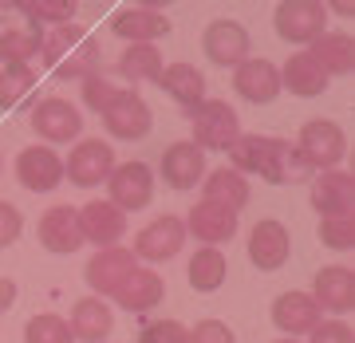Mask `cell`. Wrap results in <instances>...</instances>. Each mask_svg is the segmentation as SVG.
<instances>
[{"instance_id": "1", "label": "cell", "mask_w": 355, "mask_h": 343, "mask_svg": "<svg viewBox=\"0 0 355 343\" xmlns=\"http://www.w3.org/2000/svg\"><path fill=\"white\" fill-rule=\"evenodd\" d=\"M40 51H44L48 64H55V76L60 79H87V76H95V64H99L95 39L76 24L51 28V36H44Z\"/></svg>"}, {"instance_id": "2", "label": "cell", "mask_w": 355, "mask_h": 343, "mask_svg": "<svg viewBox=\"0 0 355 343\" xmlns=\"http://www.w3.org/2000/svg\"><path fill=\"white\" fill-rule=\"evenodd\" d=\"M186 114H190V127H193L190 142L202 154L205 150H229L233 142L241 139V118H237V111L225 99H205Z\"/></svg>"}, {"instance_id": "3", "label": "cell", "mask_w": 355, "mask_h": 343, "mask_svg": "<svg viewBox=\"0 0 355 343\" xmlns=\"http://www.w3.org/2000/svg\"><path fill=\"white\" fill-rule=\"evenodd\" d=\"M292 146L312 166V174H324V170H340L343 154H347V134L331 118H312V123L300 127V134H296Z\"/></svg>"}, {"instance_id": "4", "label": "cell", "mask_w": 355, "mask_h": 343, "mask_svg": "<svg viewBox=\"0 0 355 343\" xmlns=\"http://www.w3.org/2000/svg\"><path fill=\"white\" fill-rule=\"evenodd\" d=\"M272 28H277V36L284 44L308 48L312 39L328 32V4H320V0H284L272 12Z\"/></svg>"}, {"instance_id": "5", "label": "cell", "mask_w": 355, "mask_h": 343, "mask_svg": "<svg viewBox=\"0 0 355 343\" xmlns=\"http://www.w3.org/2000/svg\"><path fill=\"white\" fill-rule=\"evenodd\" d=\"M114 166L119 162H114L111 142L79 139L76 150L67 154V162H64V178L71 182V186H79V190H95V186H107Z\"/></svg>"}, {"instance_id": "6", "label": "cell", "mask_w": 355, "mask_h": 343, "mask_svg": "<svg viewBox=\"0 0 355 343\" xmlns=\"http://www.w3.org/2000/svg\"><path fill=\"white\" fill-rule=\"evenodd\" d=\"M107 202L119 213H139L154 202V170L146 162H123L107 178Z\"/></svg>"}, {"instance_id": "7", "label": "cell", "mask_w": 355, "mask_h": 343, "mask_svg": "<svg viewBox=\"0 0 355 343\" xmlns=\"http://www.w3.org/2000/svg\"><path fill=\"white\" fill-rule=\"evenodd\" d=\"M257 178L272 182V186H296V182H312V166L300 158V150L288 139H268L261 142V158H257Z\"/></svg>"}, {"instance_id": "8", "label": "cell", "mask_w": 355, "mask_h": 343, "mask_svg": "<svg viewBox=\"0 0 355 343\" xmlns=\"http://www.w3.org/2000/svg\"><path fill=\"white\" fill-rule=\"evenodd\" d=\"M99 118H103V127H107V134L119 139V142H139V139H146L150 127H154V114H150V107H146V99H142L139 91H119L114 103L99 114Z\"/></svg>"}, {"instance_id": "9", "label": "cell", "mask_w": 355, "mask_h": 343, "mask_svg": "<svg viewBox=\"0 0 355 343\" xmlns=\"http://www.w3.org/2000/svg\"><path fill=\"white\" fill-rule=\"evenodd\" d=\"M182 245H186V225H182V217L162 213V217H154L150 225H142L139 233H135L130 253H135V261L158 265V261H170V256L182 253Z\"/></svg>"}, {"instance_id": "10", "label": "cell", "mask_w": 355, "mask_h": 343, "mask_svg": "<svg viewBox=\"0 0 355 343\" xmlns=\"http://www.w3.org/2000/svg\"><path fill=\"white\" fill-rule=\"evenodd\" d=\"M32 130H36L44 146H60V142H76L83 134V118H79V107L76 103L60 99H40L36 111H32Z\"/></svg>"}, {"instance_id": "11", "label": "cell", "mask_w": 355, "mask_h": 343, "mask_svg": "<svg viewBox=\"0 0 355 343\" xmlns=\"http://www.w3.org/2000/svg\"><path fill=\"white\" fill-rule=\"evenodd\" d=\"M182 225H186V237L202 245V249H217V245H225L237 237V225H241V217L225 209V205H214V202H198L190 213L182 217Z\"/></svg>"}, {"instance_id": "12", "label": "cell", "mask_w": 355, "mask_h": 343, "mask_svg": "<svg viewBox=\"0 0 355 343\" xmlns=\"http://www.w3.org/2000/svg\"><path fill=\"white\" fill-rule=\"evenodd\" d=\"M249 48H253V39H249L245 24L229 20V16L225 20H209L202 32V51L217 67H241L249 60Z\"/></svg>"}, {"instance_id": "13", "label": "cell", "mask_w": 355, "mask_h": 343, "mask_svg": "<svg viewBox=\"0 0 355 343\" xmlns=\"http://www.w3.org/2000/svg\"><path fill=\"white\" fill-rule=\"evenodd\" d=\"M16 182L32 193H51L64 182V158L44 142H32L16 154Z\"/></svg>"}, {"instance_id": "14", "label": "cell", "mask_w": 355, "mask_h": 343, "mask_svg": "<svg viewBox=\"0 0 355 343\" xmlns=\"http://www.w3.org/2000/svg\"><path fill=\"white\" fill-rule=\"evenodd\" d=\"M139 268V261H135V253L130 249H123V245H111V249H99V253L87 261V268H83V280H87L91 296H114L119 292V284L130 276Z\"/></svg>"}, {"instance_id": "15", "label": "cell", "mask_w": 355, "mask_h": 343, "mask_svg": "<svg viewBox=\"0 0 355 343\" xmlns=\"http://www.w3.org/2000/svg\"><path fill=\"white\" fill-rule=\"evenodd\" d=\"M76 221H79V237L95 249H111L127 237V213H119L107 197H95L83 209H76Z\"/></svg>"}, {"instance_id": "16", "label": "cell", "mask_w": 355, "mask_h": 343, "mask_svg": "<svg viewBox=\"0 0 355 343\" xmlns=\"http://www.w3.org/2000/svg\"><path fill=\"white\" fill-rule=\"evenodd\" d=\"M312 300H316L320 312H331V316H347L355 308V272L347 265H324L312 276Z\"/></svg>"}, {"instance_id": "17", "label": "cell", "mask_w": 355, "mask_h": 343, "mask_svg": "<svg viewBox=\"0 0 355 343\" xmlns=\"http://www.w3.org/2000/svg\"><path fill=\"white\" fill-rule=\"evenodd\" d=\"M292 256V237L288 229L280 225L277 217H261L249 233V261H253L261 272H277V268L288 265Z\"/></svg>"}, {"instance_id": "18", "label": "cell", "mask_w": 355, "mask_h": 343, "mask_svg": "<svg viewBox=\"0 0 355 343\" xmlns=\"http://www.w3.org/2000/svg\"><path fill=\"white\" fill-rule=\"evenodd\" d=\"M312 209L320 221L328 217H355V178L343 170H324L312 178Z\"/></svg>"}, {"instance_id": "19", "label": "cell", "mask_w": 355, "mask_h": 343, "mask_svg": "<svg viewBox=\"0 0 355 343\" xmlns=\"http://www.w3.org/2000/svg\"><path fill=\"white\" fill-rule=\"evenodd\" d=\"M233 87L245 103L253 107H265L280 95V67L265 55H249L241 67H233Z\"/></svg>"}, {"instance_id": "20", "label": "cell", "mask_w": 355, "mask_h": 343, "mask_svg": "<svg viewBox=\"0 0 355 343\" xmlns=\"http://www.w3.org/2000/svg\"><path fill=\"white\" fill-rule=\"evenodd\" d=\"M158 170H162V182L170 190H193L205 178V154L193 142H170Z\"/></svg>"}, {"instance_id": "21", "label": "cell", "mask_w": 355, "mask_h": 343, "mask_svg": "<svg viewBox=\"0 0 355 343\" xmlns=\"http://www.w3.org/2000/svg\"><path fill=\"white\" fill-rule=\"evenodd\" d=\"M40 245L55 256H71L83 249V237H79V221L71 205H51L48 213L40 217Z\"/></svg>"}, {"instance_id": "22", "label": "cell", "mask_w": 355, "mask_h": 343, "mask_svg": "<svg viewBox=\"0 0 355 343\" xmlns=\"http://www.w3.org/2000/svg\"><path fill=\"white\" fill-rule=\"evenodd\" d=\"M272 324H277L288 340H296V335H308V331L320 324V308L316 300L308 292H280L277 300H272Z\"/></svg>"}, {"instance_id": "23", "label": "cell", "mask_w": 355, "mask_h": 343, "mask_svg": "<svg viewBox=\"0 0 355 343\" xmlns=\"http://www.w3.org/2000/svg\"><path fill=\"white\" fill-rule=\"evenodd\" d=\"M111 32L127 44H154L170 32V20L162 12H154L146 4H135V8H119L111 20Z\"/></svg>"}, {"instance_id": "24", "label": "cell", "mask_w": 355, "mask_h": 343, "mask_svg": "<svg viewBox=\"0 0 355 343\" xmlns=\"http://www.w3.org/2000/svg\"><path fill=\"white\" fill-rule=\"evenodd\" d=\"M119 308H127V312H150L166 300V280L154 272V268H135L123 284H119V292L111 296Z\"/></svg>"}, {"instance_id": "25", "label": "cell", "mask_w": 355, "mask_h": 343, "mask_svg": "<svg viewBox=\"0 0 355 343\" xmlns=\"http://www.w3.org/2000/svg\"><path fill=\"white\" fill-rule=\"evenodd\" d=\"M308 55L316 60V67L324 76H352L355 71V39L347 32H324L320 39L308 44Z\"/></svg>"}, {"instance_id": "26", "label": "cell", "mask_w": 355, "mask_h": 343, "mask_svg": "<svg viewBox=\"0 0 355 343\" xmlns=\"http://www.w3.org/2000/svg\"><path fill=\"white\" fill-rule=\"evenodd\" d=\"M328 83H331V79L320 71L316 60H312L308 51L288 55V64L280 67V91H292L296 99H316V95L328 91Z\"/></svg>"}, {"instance_id": "27", "label": "cell", "mask_w": 355, "mask_h": 343, "mask_svg": "<svg viewBox=\"0 0 355 343\" xmlns=\"http://www.w3.org/2000/svg\"><path fill=\"white\" fill-rule=\"evenodd\" d=\"M67 328H71L76 343H103L114 331V312L107 308V300L87 296V300H79V304L71 308V324H67Z\"/></svg>"}, {"instance_id": "28", "label": "cell", "mask_w": 355, "mask_h": 343, "mask_svg": "<svg viewBox=\"0 0 355 343\" xmlns=\"http://www.w3.org/2000/svg\"><path fill=\"white\" fill-rule=\"evenodd\" d=\"M202 202L225 205L233 213H241L245 205H249V182H245V174H237V170L217 166V170H209L205 182H202Z\"/></svg>"}, {"instance_id": "29", "label": "cell", "mask_w": 355, "mask_h": 343, "mask_svg": "<svg viewBox=\"0 0 355 343\" xmlns=\"http://www.w3.org/2000/svg\"><path fill=\"white\" fill-rule=\"evenodd\" d=\"M158 87H162L174 103H182L186 111H193L198 103L209 99V95H205V76L193 64H170V67H162Z\"/></svg>"}, {"instance_id": "30", "label": "cell", "mask_w": 355, "mask_h": 343, "mask_svg": "<svg viewBox=\"0 0 355 343\" xmlns=\"http://www.w3.org/2000/svg\"><path fill=\"white\" fill-rule=\"evenodd\" d=\"M229 276V261L221 249H198L190 256V268H186V280H190L193 292H217Z\"/></svg>"}, {"instance_id": "31", "label": "cell", "mask_w": 355, "mask_h": 343, "mask_svg": "<svg viewBox=\"0 0 355 343\" xmlns=\"http://www.w3.org/2000/svg\"><path fill=\"white\" fill-rule=\"evenodd\" d=\"M119 76L130 79V83H158V76H162V51L154 44H130L119 55Z\"/></svg>"}, {"instance_id": "32", "label": "cell", "mask_w": 355, "mask_h": 343, "mask_svg": "<svg viewBox=\"0 0 355 343\" xmlns=\"http://www.w3.org/2000/svg\"><path fill=\"white\" fill-rule=\"evenodd\" d=\"M40 44H44L40 28H8L0 36V67H32Z\"/></svg>"}, {"instance_id": "33", "label": "cell", "mask_w": 355, "mask_h": 343, "mask_svg": "<svg viewBox=\"0 0 355 343\" xmlns=\"http://www.w3.org/2000/svg\"><path fill=\"white\" fill-rule=\"evenodd\" d=\"M36 95V71L32 67H0V111H16Z\"/></svg>"}, {"instance_id": "34", "label": "cell", "mask_w": 355, "mask_h": 343, "mask_svg": "<svg viewBox=\"0 0 355 343\" xmlns=\"http://www.w3.org/2000/svg\"><path fill=\"white\" fill-rule=\"evenodd\" d=\"M24 343H76V335H71L64 316L40 312V316H32L24 324Z\"/></svg>"}, {"instance_id": "35", "label": "cell", "mask_w": 355, "mask_h": 343, "mask_svg": "<svg viewBox=\"0 0 355 343\" xmlns=\"http://www.w3.org/2000/svg\"><path fill=\"white\" fill-rule=\"evenodd\" d=\"M20 12L32 20V24H51V28H64L76 20V4L67 0H32V4H20Z\"/></svg>"}, {"instance_id": "36", "label": "cell", "mask_w": 355, "mask_h": 343, "mask_svg": "<svg viewBox=\"0 0 355 343\" xmlns=\"http://www.w3.org/2000/svg\"><path fill=\"white\" fill-rule=\"evenodd\" d=\"M320 245L324 249H352L355 245V217H328V221H320Z\"/></svg>"}, {"instance_id": "37", "label": "cell", "mask_w": 355, "mask_h": 343, "mask_svg": "<svg viewBox=\"0 0 355 343\" xmlns=\"http://www.w3.org/2000/svg\"><path fill=\"white\" fill-rule=\"evenodd\" d=\"M114 95H119V87H111V83H107L99 71L83 79V107H87V111L103 114V111H107V107L114 103Z\"/></svg>"}, {"instance_id": "38", "label": "cell", "mask_w": 355, "mask_h": 343, "mask_svg": "<svg viewBox=\"0 0 355 343\" xmlns=\"http://www.w3.org/2000/svg\"><path fill=\"white\" fill-rule=\"evenodd\" d=\"M186 331L190 328L178 319H154L139 331V343H186Z\"/></svg>"}, {"instance_id": "39", "label": "cell", "mask_w": 355, "mask_h": 343, "mask_svg": "<svg viewBox=\"0 0 355 343\" xmlns=\"http://www.w3.org/2000/svg\"><path fill=\"white\" fill-rule=\"evenodd\" d=\"M186 343H237V335L221 319H202L193 324V331H186Z\"/></svg>"}, {"instance_id": "40", "label": "cell", "mask_w": 355, "mask_h": 343, "mask_svg": "<svg viewBox=\"0 0 355 343\" xmlns=\"http://www.w3.org/2000/svg\"><path fill=\"white\" fill-rule=\"evenodd\" d=\"M308 343H355V331L343 319H320L316 328L308 331Z\"/></svg>"}, {"instance_id": "41", "label": "cell", "mask_w": 355, "mask_h": 343, "mask_svg": "<svg viewBox=\"0 0 355 343\" xmlns=\"http://www.w3.org/2000/svg\"><path fill=\"white\" fill-rule=\"evenodd\" d=\"M20 233H24V217L16 209L12 202H0V249H8V245L20 241Z\"/></svg>"}, {"instance_id": "42", "label": "cell", "mask_w": 355, "mask_h": 343, "mask_svg": "<svg viewBox=\"0 0 355 343\" xmlns=\"http://www.w3.org/2000/svg\"><path fill=\"white\" fill-rule=\"evenodd\" d=\"M16 304V284L8 276H0V312H8Z\"/></svg>"}, {"instance_id": "43", "label": "cell", "mask_w": 355, "mask_h": 343, "mask_svg": "<svg viewBox=\"0 0 355 343\" xmlns=\"http://www.w3.org/2000/svg\"><path fill=\"white\" fill-rule=\"evenodd\" d=\"M328 12H340V16H355V4H347V0H340V4H331Z\"/></svg>"}, {"instance_id": "44", "label": "cell", "mask_w": 355, "mask_h": 343, "mask_svg": "<svg viewBox=\"0 0 355 343\" xmlns=\"http://www.w3.org/2000/svg\"><path fill=\"white\" fill-rule=\"evenodd\" d=\"M277 343H300V340H277Z\"/></svg>"}, {"instance_id": "45", "label": "cell", "mask_w": 355, "mask_h": 343, "mask_svg": "<svg viewBox=\"0 0 355 343\" xmlns=\"http://www.w3.org/2000/svg\"><path fill=\"white\" fill-rule=\"evenodd\" d=\"M0 166H4V154H0Z\"/></svg>"}]
</instances>
